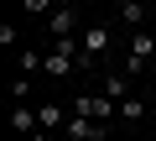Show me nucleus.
<instances>
[{
	"label": "nucleus",
	"instance_id": "1",
	"mask_svg": "<svg viewBox=\"0 0 156 141\" xmlns=\"http://www.w3.org/2000/svg\"><path fill=\"white\" fill-rule=\"evenodd\" d=\"M73 115H83V120H109V115H120V105L109 99V94H73Z\"/></svg>",
	"mask_w": 156,
	"mask_h": 141
},
{
	"label": "nucleus",
	"instance_id": "2",
	"mask_svg": "<svg viewBox=\"0 0 156 141\" xmlns=\"http://www.w3.org/2000/svg\"><path fill=\"white\" fill-rule=\"evenodd\" d=\"M151 58H156V32H135L130 58H125V73H140V68H151Z\"/></svg>",
	"mask_w": 156,
	"mask_h": 141
},
{
	"label": "nucleus",
	"instance_id": "3",
	"mask_svg": "<svg viewBox=\"0 0 156 141\" xmlns=\"http://www.w3.org/2000/svg\"><path fill=\"white\" fill-rule=\"evenodd\" d=\"M78 42H83V58H89V63H99V52H109V26H104V21H89Z\"/></svg>",
	"mask_w": 156,
	"mask_h": 141
},
{
	"label": "nucleus",
	"instance_id": "4",
	"mask_svg": "<svg viewBox=\"0 0 156 141\" xmlns=\"http://www.w3.org/2000/svg\"><path fill=\"white\" fill-rule=\"evenodd\" d=\"M73 141H104V125L99 120H83V115H68V125H62Z\"/></svg>",
	"mask_w": 156,
	"mask_h": 141
},
{
	"label": "nucleus",
	"instance_id": "5",
	"mask_svg": "<svg viewBox=\"0 0 156 141\" xmlns=\"http://www.w3.org/2000/svg\"><path fill=\"white\" fill-rule=\"evenodd\" d=\"M11 125H16V131H21L26 141H31V136L42 131V120H37V110H31V105H11Z\"/></svg>",
	"mask_w": 156,
	"mask_h": 141
},
{
	"label": "nucleus",
	"instance_id": "6",
	"mask_svg": "<svg viewBox=\"0 0 156 141\" xmlns=\"http://www.w3.org/2000/svg\"><path fill=\"white\" fill-rule=\"evenodd\" d=\"M37 120H42V131H47V136H57V131L68 125V115H62V105H57V99H47V105L37 110Z\"/></svg>",
	"mask_w": 156,
	"mask_h": 141
},
{
	"label": "nucleus",
	"instance_id": "7",
	"mask_svg": "<svg viewBox=\"0 0 156 141\" xmlns=\"http://www.w3.org/2000/svg\"><path fill=\"white\" fill-rule=\"evenodd\" d=\"M73 26H78V11H73V6H57V11H52V32H57V42H68Z\"/></svg>",
	"mask_w": 156,
	"mask_h": 141
},
{
	"label": "nucleus",
	"instance_id": "8",
	"mask_svg": "<svg viewBox=\"0 0 156 141\" xmlns=\"http://www.w3.org/2000/svg\"><path fill=\"white\" fill-rule=\"evenodd\" d=\"M104 94H109L115 105H125V99H130V73H109V79H104Z\"/></svg>",
	"mask_w": 156,
	"mask_h": 141
},
{
	"label": "nucleus",
	"instance_id": "9",
	"mask_svg": "<svg viewBox=\"0 0 156 141\" xmlns=\"http://www.w3.org/2000/svg\"><path fill=\"white\" fill-rule=\"evenodd\" d=\"M120 16H125V21H130V26H135V32H140V26H146V21H151V11H146V6H140V0H125V6H120Z\"/></svg>",
	"mask_w": 156,
	"mask_h": 141
},
{
	"label": "nucleus",
	"instance_id": "10",
	"mask_svg": "<svg viewBox=\"0 0 156 141\" xmlns=\"http://www.w3.org/2000/svg\"><path fill=\"white\" fill-rule=\"evenodd\" d=\"M120 115H125V120H140V115H146V99H140V94H135V99H125V105H120Z\"/></svg>",
	"mask_w": 156,
	"mask_h": 141
},
{
	"label": "nucleus",
	"instance_id": "11",
	"mask_svg": "<svg viewBox=\"0 0 156 141\" xmlns=\"http://www.w3.org/2000/svg\"><path fill=\"white\" fill-rule=\"evenodd\" d=\"M26 94H31V79L16 73V79H11V99H26Z\"/></svg>",
	"mask_w": 156,
	"mask_h": 141
},
{
	"label": "nucleus",
	"instance_id": "12",
	"mask_svg": "<svg viewBox=\"0 0 156 141\" xmlns=\"http://www.w3.org/2000/svg\"><path fill=\"white\" fill-rule=\"evenodd\" d=\"M31 141H52V136H47V131H37V136H31Z\"/></svg>",
	"mask_w": 156,
	"mask_h": 141
},
{
	"label": "nucleus",
	"instance_id": "13",
	"mask_svg": "<svg viewBox=\"0 0 156 141\" xmlns=\"http://www.w3.org/2000/svg\"><path fill=\"white\" fill-rule=\"evenodd\" d=\"M151 32H156V6H151Z\"/></svg>",
	"mask_w": 156,
	"mask_h": 141
}]
</instances>
